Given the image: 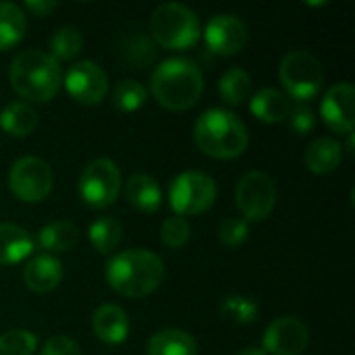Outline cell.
I'll return each mask as SVG.
<instances>
[{"mask_svg": "<svg viewBox=\"0 0 355 355\" xmlns=\"http://www.w3.org/2000/svg\"><path fill=\"white\" fill-rule=\"evenodd\" d=\"M345 150L349 154H354V133H347V146H345Z\"/></svg>", "mask_w": 355, "mask_h": 355, "instance_id": "obj_38", "label": "cell"}, {"mask_svg": "<svg viewBox=\"0 0 355 355\" xmlns=\"http://www.w3.org/2000/svg\"><path fill=\"white\" fill-rule=\"evenodd\" d=\"M8 79L12 89L23 100L44 104L58 94L62 85V71L48 52L29 48L12 58Z\"/></svg>", "mask_w": 355, "mask_h": 355, "instance_id": "obj_4", "label": "cell"}, {"mask_svg": "<svg viewBox=\"0 0 355 355\" xmlns=\"http://www.w3.org/2000/svg\"><path fill=\"white\" fill-rule=\"evenodd\" d=\"M62 281V264L56 256L40 254L23 268V283L35 293H50Z\"/></svg>", "mask_w": 355, "mask_h": 355, "instance_id": "obj_16", "label": "cell"}, {"mask_svg": "<svg viewBox=\"0 0 355 355\" xmlns=\"http://www.w3.org/2000/svg\"><path fill=\"white\" fill-rule=\"evenodd\" d=\"M202 33H204L206 46L214 54H220V56H233V54L241 52L250 37L245 23L239 17L229 15V12L214 15L206 23V31H202Z\"/></svg>", "mask_w": 355, "mask_h": 355, "instance_id": "obj_14", "label": "cell"}, {"mask_svg": "<svg viewBox=\"0 0 355 355\" xmlns=\"http://www.w3.org/2000/svg\"><path fill=\"white\" fill-rule=\"evenodd\" d=\"M343 160V146L333 137H318L314 139L304 156L306 166L314 175H331L339 168Z\"/></svg>", "mask_w": 355, "mask_h": 355, "instance_id": "obj_20", "label": "cell"}, {"mask_svg": "<svg viewBox=\"0 0 355 355\" xmlns=\"http://www.w3.org/2000/svg\"><path fill=\"white\" fill-rule=\"evenodd\" d=\"M191 237V227L183 216H168L160 227V239L168 250H181Z\"/></svg>", "mask_w": 355, "mask_h": 355, "instance_id": "obj_31", "label": "cell"}, {"mask_svg": "<svg viewBox=\"0 0 355 355\" xmlns=\"http://www.w3.org/2000/svg\"><path fill=\"white\" fill-rule=\"evenodd\" d=\"M291 98L277 89V87H262L260 92H256L250 100V110L252 114L262 121V123H283L289 119L291 114Z\"/></svg>", "mask_w": 355, "mask_h": 355, "instance_id": "obj_17", "label": "cell"}, {"mask_svg": "<svg viewBox=\"0 0 355 355\" xmlns=\"http://www.w3.org/2000/svg\"><path fill=\"white\" fill-rule=\"evenodd\" d=\"M150 33L162 48L183 52L200 42L202 23L189 6L181 2H164L152 12Z\"/></svg>", "mask_w": 355, "mask_h": 355, "instance_id": "obj_5", "label": "cell"}, {"mask_svg": "<svg viewBox=\"0 0 355 355\" xmlns=\"http://www.w3.org/2000/svg\"><path fill=\"white\" fill-rule=\"evenodd\" d=\"M150 89L162 108L183 112L198 104L204 92V77L193 60L175 56L154 69Z\"/></svg>", "mask_w": 355, "mask_h": 355, "instance_id": "obj_2", "label": "cell"}, {"mask_svg": "<svg viewBox=\"0 0 355 355\" xmlns=\"http://www.w3.org/2000/svg\"><path fill=\"white\" fill-rule=\"evenodd\" d=\"M27 29L23 10L12 2H0V50L17 46Z\"/></svg>", "mask_w": 355, "mask_h": 355, "instance_id": "obj_26", "label": "cell"}, {"mask_svg": "<svg viewBox=\"0 0 355 355\" xmlns=\"http://www.w3.org/2000/svg\"><path fill=\"white\" fill-rule=\"evenodd\" d=\"M237 355H266V352L262 349V347H256V345H248V347H243L241 352Z\"/></svg>", "mask_w": 355, "mask_h": 355, "instance_id": "obj_37", "label": "cell"}, {"mask_svg": "<svg viewBox=\"0 0 355 355\" xmlns=\"http://www.w3.org/2000/svg\"><path fill=\"white\" fill-rule=\"evenodd\" d=\"M56 6H58V2H54V0H29V2H25V8L33 17H48Z\"/></svg>", "mask_w": 355, "mask_h": 355, "instance_id": "obj_36", "label": "cell"}, {"mask_svg": "<svg viewBox=\"0 0 355 355\" xmlns=\"http://www.w3.org/2000/svg\"><path fill=\"white\" fill-rule=\"evenodd\" d=\"M146 100H148V89L135 79L119 81L112 92V104L121 112H135L146 104Z\"/></svg>", "mask_w": 355, "mask_h": 355, "instance_id": "obj_28", "label": "cell"}, {"mask_svg": "<svg viewBox=\"0 0 355 355\" xmlns=\"http://www.w3.org/2000/svg\"><path fill=\"white\" fill-rule=\"evenodd\" d=\"M83 48V35L75 27H60L50 37V56L58 60H73Z\"/></svg>", "mask_w": 355, "mask_h": 355, "instance_id": "obj_27", "label": "cell"}, {"mask_svg": "<svg viewBox=\"0 0 355 355\" xmlns=\"http://www.w3.org/2000/svg\"><path fill=\"white\" fill-rule=\"evenodd\" d=\"M54 185L52 168L46 160L37 156H23L15 160L8 173V187L12 196L25 204L44 202Z\"/></svg>", "mask_w": 355, "mask_h": 355, "instance_id": "obj_9", "label": "cell"}, {"mask_svg": "<svg viewBox=\"0 0 355 355\" xmlns=\"http://www.w3.org/2000/svg\"><path fill=\"white\" fill-rule=\"evenodd\" d=\"M218 187L214 179L200 171H185L171 181L168 206L175 216H198L210 210L216 202Z\"/></svg>", "mask_w": 355, "mask_h": 355, "instance_id": "obj_7", "label": "cell"}, {"mask_svg": "<svg viewBox=\"0 0 355 355\" xmlns=\"http://www.w3.org/2000/svg\"><path fill=\"white\" fill-rule=\"evenodd\" d=\"M40 355H81V349H79L77 341H73L71 337L54 335L44 343Z\"/></svg>", "mask_w": 355, "mask_h": 355, "instance_id": "obj_35", "label": "cell"}, {"mask_svg": "<svg viewBox=\"0 0 355 355\" xmlns=\"http://www.w3.org/2000/svg\"><path fill=\"white\" fill-rule=\"evenodd\" d=\"M248 235H250V225H248V220H243L239 216L225 218L218 227V241L231 250L243 245L248 241Z\"/></svg>", "mask_w": 355, "mask_h": 355, "instance_id": "obj_33", "label": "cell"}, {"mask_svg": "<svg viewBox=\"0 0 355 355\" xmlns=\"http://www.w3.org/2000/svg\"><path fill=\"white\" fill-rule=\"evenodd\" d=\"M310 331L306 322L295 316H281L272 320L262 337V349L266 355H302L308 349Z\"/></svg>", "mask_w": 355, "mask_h": 355, "instance_id": "obj_12", "label": "cell"}, {"mask_svg": "<svg viewBox=\"0 0 355 355\" xmlns=\"http://www.w3.org/2000/svg\"><path fill=\"white\" fill-rule=\"evenodd\" d=\"M252 94V77L245 69L233 67L218 79V96L229 106H241Z\"/></svg>", "mask_w": 355, "mask_h": 355, "instance_id": "obj_24", "label": "cell"}, {"mask_svg": "<svg viewBox=\"0 0 355 355\" xmlns=\"http://www.w3.org/2000/svg\"><path fill=\"white\" fill-rule=\"evenodd\" d=\"M279 79L285 94L300 104L314 100L324 83V71L318 58L306 50H291L279 64Z\"/></svg>", "mask_w": 355, "mask_h": 355, "instance_id": "obj_6", "label": "cell"}, {"mask_svg": "<svg viewBox=\"0 0 355 355\" xmlns=\"http://www.w3.org/2000/svg\"><path fill=\"white\" fill-rule=\"evenodd\" d=\"M320 114L324 125L341 135L354 133L355 127V87L354 83L343 81L327 89L320 104Z\"/></svg>", "mask_w": 355, "mask_h": 355, "instance_id": "obj_13", "label": "cell"}, {"mask_svg": "<svg viewBox=\"0 0 355 355\" xmlns=\"http://www.w3.org/2000/svg\"><path fill=\"white\" fill-rule=\"evenodd\" d=\"M67 94L83 106H98L108 94V75L94 60L75 62L62 81Z\"/></svg>", "mask_w": 355, "mask_h": 355, "instance_id": "obj_11", "label": "cell"}, {"mask_svg": "<svg viewBox=\"0 0 355 355\" xmlns=\"http://www.w3.org/2000/svg\"><path fill=\"white\" fill-rule=\"evenodd\" d=\"M125 198L135 210L146 212V214H152V212L160 210V206H162V191H160L158 181L144 173L131 175L127 179Z\"/></svg>", "mask_w": 355, "mask_h": 355, "instance_id": "obj_19", "label": "cell"}, {"mask_svg": "<svg viewBox=\"0 0 355 355\" xmlns=\"http://www.w3.org/2000/svg\"><path fill=\"white\" fill-rule=\"evenodd\" d=\"M37 339L27 329H10L0 335V355H33Z\"/></svg>", "mask_w": 355, "mask_h": 355, "instance_id": "obj_30", "label": "cell"}, {"mask_svg": "<svg viewBox=\"0 0 355 355\" xmlns=\"http://www.w3.org/2000/svg\"><path fill=\"white\" fill-rule=\"evenodd\" d=\"M148 355H198V343L181 329H164L150 337Z\"/></svg>", "mask_w": 355, "mask_h": 355, "instance_id": "obj_22", "label": "cell"}, {"mask_svg": "<svg viewBox=\"0 0 355 355\" xmlns=\"http://www.w3.org/2000/svg\"><path fill=\"white\" fill-rule=\"evenodd\" d=\"M35 241L50 256L62 254V252L73 250L79 243V229L69 220H54L40 229Z\"/></svg>", "mask_w": 355, "mask_h": 355, "instance_id": "obj_21", "label": "cell"}, {"mask_svg": "<svg viewBox=\"0 0 355 355\" xmlns=\"http://www.w3.org/2000/svg\"><path fill=\"white\" fill-rule=\"evenodd\" d=\"M164 262L150 250H125L114 254L104 270L110 289L129 300H141L154 293L164 281Z\"/></svg>", "mask_w": 355, "mask_h": 355, "instance_id": "obj_1", "label": "cell"}, {"mask_svg": "<svg viewBox=\"0 0 355 355\" xmlns=\"http://www.w3.org/2000/svg\"><path fill=\"white\" fill-rule=\"evenodd\" d=\"M37 112L27 102H12L0 112V129L10 137H27L37 129Z\"/></svg>", "mask_w": 355, "mask_h": 355, "instance_id": "obj_23", "label": "cell"}, {"mask_svg": "<svg viewBox=\"0 0 355 355\" xmlns=\"http://www.w3.org/2000/svg\"><path fill=\"white\" fill-rule=\"evenodd\" d=\"M87 237L98 254H110L123 239V225L112 216H100L89 225Z\"/></svg>", "mask_w": 355, "mask_h": 355, "instance_id": "obj_25", "label": "cell"}, {"mask_svg": "<svg viewBox=\"0 0 355 355\" xmlns=\"http://www.w3.org/2000/svg\"><path fill=\"white\" fill-rule=\"evenodd\" d=\"M289 125L291 129L297 133V135H308L316 129V114L310 106L306 104H297L291 108V114H289Z\"/></svg>", "mask_w": 355, "mask_h": 355, "instance_id": "obj_34", "label": "cell"}, {"mask_svg": "<svg viewBox=\"0 0 355 355\" xmlns=\"http://www.w3.org/2000/svg\"><path fill=\"white\" fill-rule=\"evenodd\" d=\"M94 335L106 345H121L129 337V316L116 304H102L92 316Z\"/></svg>", "mask_w": 355, "mask_h": 355, "instance_id": "obj_15", "label": "cell"}, {"mask_svg": "<svg viewBox=\"0 0 355 355\" xmlns=\"http://www.w3.org/2000/svg\"><path fill=\"white\" fill-rule=\"evenodd\" d=\"M220 312H223L225 318H229L235 324H252V322L258 320L260 308H258V304L252 297H245V295H229L223 302Z\"/></svg>", "mask_w": 355, "mask_h": 355, "instance_id": "obj_29", "label": "cell"}, {"mask_svg": "<svg viewBox=\"0 0 355 355\" xmlns=\"http://www.w3.org/2000/svg\"><path fill=\"white\" fill-rule=\"evenodd\" d=\"M235 204L243 220H266L277 206V185L272 177L262 171L245 173L235 187Z\"/></svg>", "mask_w": 355, "mask_h": 355, "instance_id": "obj_10", "label": "cell"}, {"mask_svg": "<svg viewBox=\"0 0 355 355\" xmlns=\"http://www.w3.org/2000/svg\"><path fill=\"white\" fill-rule=\"evenodd\" d=\"M123 56L133 69H144L154 58V44L144 35H135V37L125 42Z\"/></svg>", "mask_w": 355, "mask_h": 355, "instance_id": "obj_32", "label": "cell"}, {"mask_svg": "<svg viewBox=\"0 0 355 355\" xmlns=\"http://www.w3.org/2000/svg\"><path fill=\"white\" fill-rule=\"evenodd\" d=\"M193 141L202 154L214 160H233L248 150L250 133L245 123L235 112L210 108L196 121Z\"/></svg>", "mask_w": 355, "mask_h": 355, "instance_id": "obj_3", "label": "cell"}, {"mask_svg": "<svg viewBox=\"0 0 355 355\" xmlns=\"http://www.w3.org/2000/svg\"><path fill=\"white\" fill-rule=\"evenodd\" d=\"M33 237L19 225L0 223V266H12L23 262L33 252Z\"/></svg>", "mask_w": 355, "mask_h": 355, "instance_id": "obj_18", "label": "cell"}, {"mask_svg": "<svg viewBox=\"0 0 355 355\" xmlns=\"http://www.w3.org/2000/svg\"><path fill=\"white\" fill-rule=\"evenodd\" d=\"M79 196L85 206L102 210L112 206L123 189V179L116 162L110 158H96L85 164L79 175Z\"/></svg>", "mask_w": 355, "mask_h": 355, "instance_id": "obj_8", "label": "cell"}]
</instances>
